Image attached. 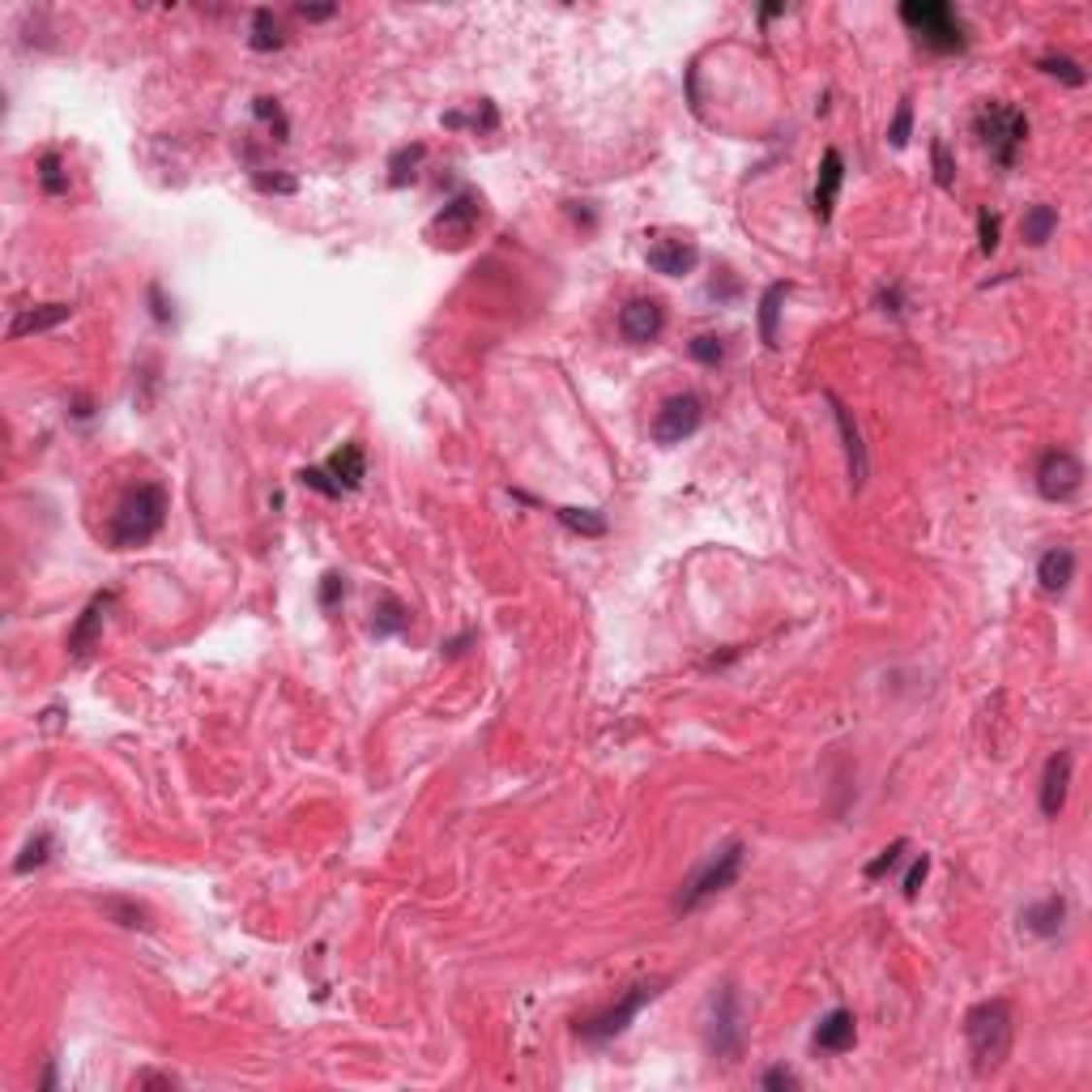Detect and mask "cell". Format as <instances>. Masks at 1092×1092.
Instances as JSON below:
<instances>
[{"label":"cell","mask_w":1092,"mask_h":1092,"mask_svg":"<svg viewBox=\"0 0 1092 1092\" xmlns=\"http://www.w3.org/2000/svg\"><path fill=\"white\" fill-rule=\"evenodd\" d=\"M965 1037H969V1054H973V1072L990 1076L1008 1063L1012 1054V1037H1015V1015L1008 999H986L978 1003L965 1015Z\"/></svg>","instance_id":"1"},{"label":"cell","mask_w":1092,"mask_h":1092,"mask_svg":"<svg viewBox=\"0 0 1092 1092\" xmlns=\"http://www.w3.org/2000/svg\"><path fill=\"white\" fill-rule=\"evenodd\" d=\"M163 521H167V491L158 483H142L115 504L107 538H112V546H120V551L124 546H145L163 530Z\"/></svg>","instance_id":"2"},{"label":"cell","mask_w":1092,"mask_h":1092,"mask_svg":"<svg viewBox=\"0 0 1092 1092\" xmlns=\"http://www.w3.org/2000/svg\"><path fill=\"white\" fill-rule=\"evenodd\" d=\"M901 21L917 35V43H926L939 56H951V51H965V26H960L956 9L947 0H905L901 5Z\"/></svg>","instance_id":"3"},{"label":"cell","mask_w":1092,"mask_h":1092,"mask_svg":"<svg viewBox=\"0 0 1092 1092\" xmlns=\"http://www.w3.org/2000/svg\"><path fill=\"white\" fill-rule=\"evenodd\" d=\"M973 128H978L981 145L990 149V158L999 167H1015V154L1029 142V115L1003 103H981L978 115H973Z\"/></svg>","instance_id":"4"},{"label":"cell","mask_w":1092,"mask_h":1092,"mask_svg":"<svg viewBox=\"0 0 1092 1092\" xmlns=\"http://www.w3.org/2000/svg\"><path fill=\"white\" fill-rule=\"evenodd\" d=\"M738 871H743V845L730 841L725 850H717L709 862H700V866H695V871L688 875V883H683V892H679V901H674V909H679V914H691V909H700L704 901H709V896L725 892V887L738 880Z\"/></svg>","instance_id":"5"},{"label":"cell","mask_w":1092,"mask_h":1092,"mask_svg":"<svg viewBox=\"0 0 1092 1092\" xmlns=\"http://www.w3.org/2000/svg\"><path fill=\"white\" fill-rule=\"evenodd\" d=\"M658 994H661V981H640V986H631L619 1003H610L606 1012H597V1015H589V1020L576 1024V1033H581L585 1042H610V1037L624 1033L627 1024L636 1020V1012L658 999Z\"/></svg>","instance_id":"6"},{"label":"cell","mask_w":1092,"mask_h":1092,"mask_svg":"<svg viewBox=\"0 0 1092 1092\" xmlns=\"http://www.w3.org/2000/svg\"><path fill=\"white\" fill-rule=\"evenodd\" d=\"M1079 487H1084V466H1079L1076 453L1050 448V453L1037 462V491H1042V499L1067 504V499L1079 496Z\"/></svg>","instance_id":"7"},{"label":"cell","mask_w":1092,"mask_h":1092,"mask_svg":"<svg viewBox=\"0 0 1092 1092\" xmlns=\"http://www.w3.org/2000/svg\"><path fill=\"white\" fill-rule=\"evenodd\" d=\"M478 218H483V206H478L474 192H457V197L435 213V222L427 227V235H432V243H440V248H462L469 235L478 231Z\"/></svg>","instance_id":"8"},{"label":"cell","mask_w":1092,"mask_h":1092,"mask_svg":"<svg viewBox=\"0 0 1092 1092\" xmlns=\"http://www.w3.org/2000/svg\"><path fill=\"white\" fill-rule=\"evenodd\" d=\"M704 419V401L695 393H674V398L661 401L658 419H653V440L658 444H683L688 435H695V427Z\"/></svg>","instance_id":"9"},{"label":"cell","mask_w":1092,"mask_h":1092,"mask_svg":"<svg viewBox=\"0 0 1092 1092\" xmlns=\"http://www.w3.org/2000/svg\"><path fill=\"white\" fill-rule=\"evenodd\" d=\"M661 329H666V307H661L658 299H627L624 312H619V334H624L631 346L658 341Z\"/></svg>","instance_id":"10"},{"label":"cell","mask_w":1092,"mask_h":1092,"mask_svg":"<svg viewBox=\"0 0 1092 1092\" xmlns=\"http://www.w3.org/2000/svg\"><path fill=\"white\" fill-rule=\"evenodd\" d=\"M743 1045V1024H738V999L734 990H722L713 999V1020H709V1050L717 1058H734Z\"/></svg>","instance_id":"11"},{"label":"cell","mask_w":1092,"mask_h":1092,"mask_svg":"<svg viewBox=\"0 0 1092 1092\" xmlns=\"http://www.w3.org/2000/svg\"><path fill=\"white\" fill-rule=\"evenodd\" d=\"M1072 768L1076 759L1072 752H1054L1045 759V773H1042V816L1045 819H1058L1067 807V789H1072Z\"/></svg>","instance_id":"12"},{"label":"cell","mask_w":1092,"mask_h":1092,"mask_svg":"<svg viewBox=\"0 0 1092 1092\" xmlns=\"http://www.w3.org/2000/svg\"><path fill=\"white\" fill-rule=\"evenodd\" d=\"M645 261H649L653 273L683 277V273L695 270V261H700V248H695L691 240H658V243H649Z\"/></svg>","instance_id":"13"},{"label":"cell","mask_w":1092,"mask_h":1092,"mask_svg":"<svg viewBox=\"0 0 1092 1092\" xmlns=\"http://www.w3.org/2000/svg\"><path fill=\"white\" fill-rule=\"evenodd\" d=\"M823 398H828L832 414H837V427H841L845 462H850V483H853V491H862V483H866V469H871V466H866V444H862V432H858V423H853V414L837 401V393H823Z\"/></svg>","instance_id":"14"},{"label":"cell","mask_w":1092,"mask_h":1092,"mask_svg":"<svg viewBox=\"0 0 1092 1092\" xmlns=\"http://www.w3.org/2000/svg\"><path fill=\"white\" fill-rule=\"evenodd\" d=\"M853 1042H858V1020H853V1012L850 1008H832L819 1020V1029H816V1050L845 1054V1050H853Z\"/></svg>","instance_id":"15"},{"label":"cell","mask_w":1092,"mask_h":1092,"mask_svg":"<svg viewBox=\"0 0 1092 1092\" xmlns=\"http://www.w3.org/2000/svg\"><path fill=\"white\" fill-rule=\"evenodd\" d=\"M107 606H112V594H94L90 597V606L81 610V619H78V627L69 631V653L73 658H90V649H94V640H99V631H103V615H107Z\"/></svg>","instance_id":"16"},{"label":"cell","mask_w":1092,"mask_h":1092,"mask_svg":"<svg viewBox=\"0 0 1092 1092\" xmlns=\"http://www.w3.org/2000/svg\"><path fill=\"white\" fill-rule=\"evenodd\" d=\"M73 316L69 304H43V307H26V312L14 316V325H9V341H21L30 334H48V329L64 325V320Z\"/></svg>","instance_id":"17"},{"label":"cell","mask_w":1092,"mask_h":1092,"mask_svg":"<svg viewBox=\"0 0 1092 1092\" xmlns=\"http://www.w3.org/2000/svg\"><path fill=\"white\" fill-rule=\"evenodd\" d=\"M325 469H329V478H334L341 491H355L363 478H368V453H363L359 440H350V444H341L337 453L329 457Z\"/></svg>","instance_id":"18"},{"label":"cell","mask_w":1092,"mask_h":1092,"mask_svg":"<svg viewBox=\"0 0 1092 1092\" xmlns=\"http://www.w3.org/2000/svg\"><path fill=\"white\" fill-rule=\"evenodd\" d=\"M1037 581H1042L1045 594H1063L1067 585L1076 581V551L1072 546H1050L1037 563Z\"/></svg>","instance_id":"19"},{"label":"cell","mask_w":1092,"mask_h":1092,"mask_svg":"<svg viewBox=\"0 0 1092 1092\" xmlns=\"http://www.w3.org/2000/svg\"><path fill=\"white\" fill-rule=\"evenodd\" d=\"M841 179H845L841 149H828V154H823V163H819V179H816V213H819V222L832 218V206H837Z\"/></svg>","instance_id":"20"},{"label":"cell","mask_w":1092,"mask_h":1092,"mask_svg":"<svg viewBox=\"0 0 1092 1092\" xmlns=\"http://www.w3.org/2000/svg\"><path fill=\"white\" fill-rule=\"evenodd\" d=\"M1024 930H1029V935H1042V939H1054L1058 930H1063V922H1067V901L1063 896H1045V901H1037V905H1029L1024 909Z\"/></svg>","instance_id":"21"},{"label":"cell","mask_w":1092,"mask_h":1092,"mask_svg":"<svg viewBox=\"0 0 1092 1092\" xmlns=\"http://www.w3.org/2000/svg\"><path fill=\"white\" fill-rule=\"evenodd\" d=\"M1058 231V209L1054 206H1029L1020 218V235L1024 243H1033V248H1042L1045 240Z\"/></svg>","instance_id":"22"},{"label":"cell","mask_w":1092,"mask_h":1092,"mask_svg":"<svg viewBox=\"0 0 1092 1092\" xmlns=\"http://www.w3.org/2000/svg\"><path fill=\"white\" fill-rule=\"evenodd\" d=\"M252 48L256 51H277L286 43V30H282V21L273 17V9H256L252 14Z\"/></svg>","instance_id":"23"},{"label":"cell","mask_w":1092,"mask_h":1092,"mask_svg":"<svg viewBox=\"0 0 1092 1092\" xmlns=\"http://www.w3.org/2000/svg\"><path fill=\"white\" fill-rule=\"evenodd\" d=\"M789 295L786 282H773L764 291V299H759V337L768 341V346H777V316H781V299Z\"/></svg>","instance_id":"24"},{"label":"cell","mask_w":1092,"mask_h":1092,"mask_svg":"<svg viewBox=\"0 0 1092 1092\" xmlns=\"http://www.w3.org/2000/svg\"><path fill=\"white\" fill-rule=\"evenodd\" d=\"M410 627V610H405L398 597H380V606L371 610V631L376 636H393V631Z\"/></svg>","instance_id":"25"},{"label":"cell","mask_w":1092,"mask_h":1092,"mask_svg":"<svg viewBox=\"0 0 1092 1092\" xmlns=\"http://www.w3.org/2000/svg\"><path fill=\"white\" fill-rule=\"evenodd\" d=\"M555 517H560L572 533H585V538H602L606 533L602 512H594V508H555Z\"/></svg>","instance_id":"26"},{"label":"cell","mask_w":1092,"mask_h":1092,"mask_svg":"<svg viewBox=\"0 0 1092 1092\" xmlns=\"http://www.w3.org/2000/svg\"><path fill=\"white\" fill-rule=\"evenodd\" d=\"M1042 73H1050V78H1058V81H1067V85H1084L1088 81V73L1079 69V60H1072V56H1063V51H1045L1042 60Z\"/></svg>","instance_id":"27"},{"label":"cell","mask_w":1092,"mask_h":1092,"mask_svg":"<svg viewBox=\"0 0 1092 1092\" xmlns=\"http://www.w3.org/2000/svg\"><path fill=\"white\" fill-rule=\"evenodd\" d=\"M39 184L48 197H64V192H69V176H64V163H60L56 149H48V154L39 158Z\"/></svg>","instance_id":"28"},{"label":"cell","mask_w":1092,"mask_h":1092,"mask_svg":"<svg viewBox=\"0 0 1092 1092\" xmlns=\"http://www.w3.org/2000/svg\"><path fill=\"white\" fill-rule=\"evenodd\" d=\"M423 154H427V145H423V142H414V145L398 149V154L389 158V171H393V176H389V184H393V188H401L405 179H414V167L423 163Z\"/></svg>","instance_id":"29"},{"label":"cell","mask_w":1092,"mask_h":1092,"mask_svg":"<svg viewBox=\"0 0 1092 1092\" xmlns=\"http://www.w3.org/2000/svg\"><path fill=\"white\" fill-rule=\"evenodd\" d=\"M48 858H51V837H48V832H39L35 841H26V850H21V858L14 862V871L26 875V871H35V866H43Z\"/></svg>","instance_id":"30"},{"label":"cell","mask_w":1092,"mask_h":1092,"mask_svg":"<svg viewBox=\"0 0 1092 1092\" xmlns=\"http://www.w3.org/2000/svg\"><path fill=\"white\" fill-rule=\"evenodd\" d=\"M107 914H112L120 926H133V930H137V926H142V930L149 926V914H145V909L137 905V901H120V896H112V901H107Z\"/></svg>","instance_id":"31"},{"label":"cell","mask_w":1092,"mask_h":1092,"mask_svg":"<svg viewBox=\"0 0 1092 1092\" xmlns=\"http://www.w3.org/2000/svg\"><path fill=\"white\" fill-rule=\"evenodd\" d=\"M299 483L312 487V491H320V496H329V499L346 496V491H341V487L334 483V478H329V469H325V466H307V469H299Z\"/></svg>","instance_id":"32"},{"label":"cell","mask_w":1092,"mask_h":1092,"mask_svg":"<svg viewBox=\"0 0 1092 1092\" xmlns=\"http://www.w3.org/2000/svg\"><path fill=\"white\" fill-rule=\"evenodd\" d=\"M930 158H935V179H939V188H956V163H951V154H947V142H930Z\"/></svg>","instance_id":"33"},{"label":"cell","mask_w":1092,"mask_h":1092,"mask_svg":"<svg viewBox=\"0 0 1092 1092\" xmlns=\"http://www.w3.org/2000/svg\"><path fill=\"white\" fill-rule=\"evenodd\" d=\"M909 128H914V103L901 99V107H896V120L887 124V142H892L896 149L909 145Z\"/></svg>","instance_id":"34"},{"label":"cell","mask_w":1092,"mask_h":1092,"mask_svg":"<svg viewBox=\"0 0 1092 1092\" xmlns=\"http://www.w3.org/2000/svg\"><path fill=\"white\" fill-rule=\"evenodd\" d=\"M691 359L695 363H704V368H717V363L725 359V346H722V337H713V334H700L691 341Z\"/></svg>","instance_id":"35"},{"label":"cell","mask_w":1092,"mask_h":1092,"mask_svg":"<svg viewBox=\"0 0 1092 1092\" xmlns=\"http://www.w3.org/2000/svg\"><path fill=\"white\" fill-rule=\"evenodd\" d=\"M978 248L986 256L999 252V213H990V209L978 213Z\"/></svg>","instance_id":"36"},{"label":"cell","mask_w":1092,"mask_h":1092,"mask_svg":"<svg viewBox=\"0 0 1092 1092\" xmlns=\"http://www.w3.org/2000/svg\"><path fill=\"white\" fill-rule=\"evenodd\" d=\"M901 853H905V841H892V845H887V850L880 853V858H875V862H866V880H883L887 871H896V862H901Z\"/></svg>","instance_id":"37"},{"label":"cell","mask_w":1092,"mask_h":1092,"mask_svg":"<svg viewBox=\"0 0 1092 1092\" xmlns=\"http://www.w3.org/2000/svg\"><path fill=\"white\" fill-rule=\"evenodd\" d=\"M341 597H346V581H341V572H325V581H320V606L334 610Z\"/></svg>","instance_id":"38"},{"label":"cell","mask_w":1092,"mask_h":1092,"mask_svg":"<svg viewBox=\"0 0 1092 1092\" xmlns=\"http://www.w3.org/2000/svg\"><path fill=\"white\" fill-rule=\"evenodd\" d=\"M926 875H930V858L922 853V858H917L914 866H909V875H905V901H917V892H922Z\"/></svg>","instance_id":"39"},{"label":"cell","mask_w":1092,"mask_h":1092,"mask_svg":"<svg viewBox=\"0 0 1092 1092\" xmlns=\"http://www.w3.org/2000/svg\"><path fill=\"white\" fill-rule=\"evenodd\" d=\"M256 115H261V120H270V124H273L277 142H286V115H282V107H277L273 99H256Z\"/></svg>","instance_id":"40"},{"label":"cell","mask_w":1092,"mask_h":1092,"mask_svg":"<svg viewBox=\"0 0 1092 1092\" xmlns=\"http://www.w3.org/2000/svg\"><path fill=\"white\" fill-rule=\"evenodd\" d=\"M256 188L261 192H295L291 176H256Z\"/></svg>","instance_id":"41"},{"label":"cell","mask_w":1092,"mask_h":1092,"mask_svg":"<svg viewBox=\"0 0 1092 1092\" xmlns=\"http://www.w3.org/2000/svg\"><path fill=\"white\" fill-rule=\"evenodd\" d=\"M179 1079L176 1076H158V1072H142L133 1079V1088H176Z\"/></svg>","instance_id":"42"},{"label":"cell","mask_w":1092,"mask_h":1092,"mask_svg":"<svg viewBox=\"0 0 1092 1092\" xmlns=\"http://www.w3.org/2000/svg\"><path fill=\"white\" fill-rule=\"evenodd\" d=\"M759 1084H764V1088H794L798 1079H794V1072H786V1067H773V1072H764Z\"/></svg>","instance_id":"43"},{"label":"cell","mask_w":1092,"mask_h":1092,"mask_svg":"<svg viewBox=\"0 0 1092 1092\" xmlns=\"http://www.w3.org/2000/svg\"><path fill=\"white\" fill-rule=\"evenodd\" d=\"M337 14V5H299V17L304 21H329Z\"/></svg>","instance_id":"44"},{"label":"cell","mask_w":1092,"mask_h":1092,"mask_svg":"<svg viewBox=\"0 0 1092 1092\" xmlns=\"http://www.w3.org/2000/svg\"><path fill=\"white\" fill-rule=\"evenodd\" d=\"M880 304H883V312H901V286H887V291H880Z\"/></svg>","instance_id":"45"},{"label":"cell","mask_w":1092,"mask_h":1092,"mask_svg":"<svg viewBox=\"0 0 1092 1092\" xmlns=\"http://www.w3.org/2000/svg\"><path fill=\"white\" fill-rule=\"evenodd\" d=\"M149 304H154V316H158V320H163V325H167V320H171V312H167L163 295H158V286H149Z\"/></svg>","instance_id":"46"}]
</instances>
